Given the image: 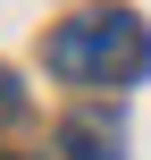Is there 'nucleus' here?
<instances>
[{
    "label": "nucleus",
    "mask_w": 151,
    "mask_h": 160,
    "mask_svg": "<svg viewBox=\"0 0 151 160\" xmlns=\"http://www.w3.org/2000/svg\"><path fill=\"white\" fill-rule=\"evenodd\" d=\"M76 160H118V127L109 118H67V135H59Z\"/></svg>",
    "instance_id": "nucleus-2"
},
{
    "label": "nucleus",
    "mask_w": 151,
    "mask_h": 160,
    "mask_svg": "<svg viewBox=\"0 0 151 160\" xmlns=\"http://www.w3.org/2000/svg\"><path fill=\"white\" fill-rule=\"evenodd\" d=\"M42 59L67 84H134L151 68V34H143V17H126V8H84V17H67L42 42Z\"/></svg>",
    "instance_id": "nucleus-1"
}]
</instances>
